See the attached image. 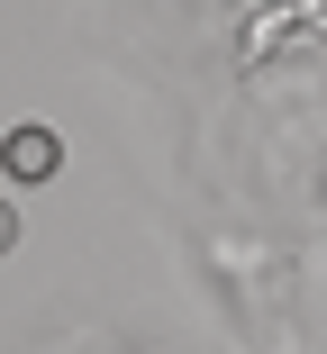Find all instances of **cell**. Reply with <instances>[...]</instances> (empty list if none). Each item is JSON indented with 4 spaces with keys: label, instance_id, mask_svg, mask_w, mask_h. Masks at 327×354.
<instances>
[{
    "label": "cell",
    "instance_id": "6da1fadb",
    "mask_svg": "<svg viewBox=\"0 0 327 354\" xmlns=\"http://www.w3.org/2000/svg\"><path fill=\"white\" fill-rule=\"evenodd\" d=\"M55 164H64V136L46 118H28V127L0 136V173H10V182H55Z\"/></svg>",
    "mask_w": 327,
    "mask_h": 354
},
{
    "label": "cell",
    "instance_id": "7a4b0ae2",
    "mask_svg": "<svg viewBox=\"0 0 327 354\" xmlns=\"http://www.w3.org/2000/svg\"><path fill=\"white\" fill-rule=\"evenodd\" d=\"M10 245H19V209L0 200V254H10Z\"/></svg>",
    "mask_w": 327,
    "mask_h": 354
}]
</instances>
